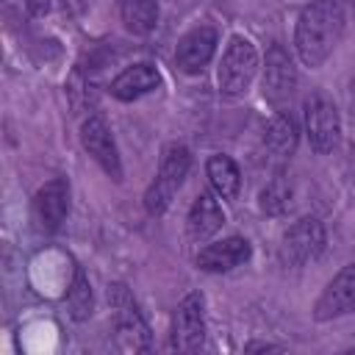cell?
<instances>
[{
	"instance_id": "1",
	"label": "cell",
	"mask_w": 355,
	"mask_h": 355,
	"mask_svg": "<svg viewBox=\"0 0 355 355\" xmlns=\"http://www.w3.org/2000/svg\"><path fill=\"white\" fill-rule=\"evenodd\" d=\"M344 33V8L338 0H313L308 3L294 28V47L305 67H322Z\"/></svg>"
},
{
	"instance_id": "2",
	"label": "cell",
	"mask_w": 355,
	"mask_h": 355,
	"mask_svg": "<svg viewBox=\"0 0 355 355\" xmlns=\"http://www.w3.org/2000/svg\"><path fill=\"white\" fill-rule=\"evenodd\" d=\"M108 305H111V319H114V341L116 349L122 352H147L150 349V327L128 291L125 283H111L108 286Z\"/></svg>"
},
{
	"instance_id": "3",
	"label": "cell",
	"mask_w": 355,
	"mask_h": 355,
	"mask_svg": "<svg viewBox=\"0 0 355 355\" xmlns=\"http://www.w3.org/2000/svg\"><path fill=\"white\" fill-rule=\"evenodd\" d=\"M189 166H191V153H189L186 144L172 141V144L164 147L158 175L150 183V189L144 191V208H147L150 216H161L169 208L175 191L183 186V180L189 175Z\"/></svg>"
},
{
	"instance_id": "4",
	"label": "cell",
	"mask_w": 355,
	"mask_h": 355,
	"mask_svg": "<svg viewBox=\"0 0 355 355\" xmlns=\"http://www.w3.org/2000/svg\"><path fill=\"white\" fill-rule=\"evenodd\" d=\"M255 69H258L255 44L250 39H244V36H233L227 42V50H225L219 72H216L219 92L225 97H241L250 89V83L255 78Z\"/></svg>"
},
{
	"instance_id": "5",
	"label": "cell",
	"mask_w": 355,
	"mask_h": 355,
	"mask_svg": "<svg viewBox=\"0 0 355 355\" xmlns=\"http://www.w3.org/2000/svg\"><path fill=\"white\" fill-rule=\"evenodd\" d=\"M324 250V225L316 216L297 219L280 239V261L286 266H302Z\"/></svg>"
},
{
	"instance_id": "6",
	"label": "cell",
	"mask_w": 355,
	"mask_h": 355,
	"mask_svg": "<svg viewBox=\"0 0 355 355\" xmlns=\"http://www.w3.org/2000/svg\"><path fill=\"white\" fill-rule=\"evenodd\" d=\"M205 341V300L200 291H189L172 313V349L194 352Z\"/></svg>"
},
{
	"instance_id": "7",
	"label": "cell",
	"mask_w": 355,
	"mask_h": 355,
	"mask_svg": "<svg viewBox=\"0 0 355 355\" xmlns=\"http://www.w3.org/2000/svg\"><path fill=\"white\" fill-rule=\"evenodd\" d=\"M305 136L316 153H330L341 139V119L336 105L324 94H311L305 100Z\"/></svg>"
},
{
	"instance_id": "8",
	"label": "cell",
	"mask_w": 355,
	"mask_h": 355,
	"mask_svg": "<svg viewBox=\"0 0 355 355\" xmlns=\"http://www.w3.org/2000/svg\"><path fill=\"white\" fill-rule=\"evenodd\" d=\"M263 97L277 108L283 111V105L291 100L294 89H297V69H294V61L291 55L286 53L283 44H272L266 50V64H263Z\"/></svg>"
},
{
	"instance_id": "9",
	"label": "cell",
	"mask_w": 355,
	"mask_h": 355,
	"mask_svg": "<svg viewBox=\"0 0 355 355\" xmlns=\"http://www.w3.org/2000/svg\"><path fill=\"white\" fill-rule=\"evenodd\" d=\"M80 144H83V150L103 166V172H105L108 178L122 180V161H119V153H116L111 128L105 125L103 116L92 114V116L80 125Z\"/></svg>"
},
{
	"instance_id": "10",
	"label": "cell",
	"mask_w": 355,
	"mask_h": 355,
	"mask_svg": "<svg viewBox=\"0 0 355 355\" xmlns=\"http://www.w3.org/2000/svg\"><path fill=\"white\" fill-rule=\"evenodd\" d=\"M69 214V183L64 178L47 180L33 194V222L42 233H55Z\"/></svg>"
},
{
	"instance_id": "11",
	"label": "cell",
	"mask_w": 355,
	"mask_h": 355,
	"mask_svg": "<svg viewBox=\"0 0 355 355\" xmlns=\"http://www.w3.org/2000/svg\"><path fill=\"white\" fill-rule=\"evenodd\" d=\"M355 311V263L344 266L322 291V297L313 305V319L316 322H330L344 313Z\"/></svg>"
},
{
	"instance_id": "12",
	"label": "cell",
	"mask_w": 355,
	"mask_h": 355,
	"mask_svg": "<svg viewBox=\"0 0 355 355\" xmlns=\"http://www.w3.org/2000/svg\"><path fill=\"white\" fill-rule=\"evenodd\" d=\"M216 42H219V33L216 28L211 25H200L194 31H189L180 42H178V50H175V64L180 72L186 75H197L208 67V61L214 58L216 53Z\"/></svg>"
},
{
	"instance_id": "13",
	"label": "cell",
	"mask_w": 355,
	"mask_h": 355,
	"mask_svg": "<svg viewBox=\"0 0 355 355\" xmlns=\"http://www.w3.org/2000/svg\"><path fill=\"white\" fill-rule=\"evenodd\" d=\"M252 255V247L241 236H227L216 244H208L197 252V266L202 272H230L241 263H247Z\"/></svg>"
},
{
	"instance_id": "14",
	"label": "cell",
	"mask_w": 355,
	"mask_h": 355,
	"mask_svg": "<svg viewBox=\"0 0 355 355\" xmlns=\"http://www.w3.org/2000/svg\"><path fill=\"white\" fill-rule=\"evenodd\" d=\"M158 86H161V75L153 64H133L111 80L108 92H111V97H116L122 103H133V100L155 92Z\"/></svg>"
},
{
	"instance_id": "15",
	"label": "cell",
	"mask_w": 355,
	"mask_h": 355,
	"mask_svg": "<svg viewBox=\"0 0 355 355\" xmlns=\"http://www.w3.org/2000/svg\"><path fill=\"white\" fill-rule=\"evenodd\" d=\"M225 225V214L216 202V197L211 191H200L189 208V216H186V230L194 241H205L211 239L219 227Z\"/></svg>"
},
{
	"instance_id": "16",
	"label": "cell",
	"mask_w": 355,
	"mask_h": 355,
	"mask_svg": "<svg viewBox=\"0 0 355 355\" xmlns=\"http://www.w3.org/2000/svg\"><path fill=\"white\" fill-rule=\"evenodd\" d=\"M297 141H300V130H297V122L291 119V114L286 111H277L269 125H266V133H263V144H266V153L275 158V161H288L297 150Z\"/></svg>"
},
{
	"instance_id": "17",
	"label": "cell",
	"mask_w": 355,
	"mask_h": 355,
	"mask_svg": "<svg viewBox=\"0 0 355 355\" xmlns=\"http://www.w3.org/2000/svg\"><path fill=\"white\" fill-rule=\"evenodd\" d=\"M205 175H208V183L211 189L222 197V200H236L239 197V189H241V172L236 166V161L230 155H211L208 164H205Z\"/></svg>"
},
{
	"instance_id": "18",
	"label": "cell",
	"mask_w": 355,
	"mask_h": 355,
	"mask_svg": "<svg viewBox=\"0 0 355 355\" xmlns=\"http://www.w3.org/2000/svg\"><path fill=\"white\" fill-rule=\"evenodd\" d=\"M125 28L136 36L150 33L158 25V0H116Z\"/></svg>"
},
{
	"instance_id": "19",
	"label": "cell",
	"mask_w": 355,
	"mask_h": 355,
	"mask_svg": "<svg viewBox=\"0 0 355 355\" xmlns=\"http://www.w3.org/2000/svg\"><path fill=\"white\" fill-rule=\"evenodd\" d=\"M67 308H69V316L75 322H83L92 316L94 311V297H92V286H89V277L86 272L78 266L75 275H72V283L67 288Z\"/></svg>"
},
{
	"instance_id": "20",
	"label": "cell",
	"mask_w": 355,
	"mask_h": 355,
	"mask_svg": "<svg viewBox=\"0 0 355 355\" xmlns=\"http://www.w3.org/2000/svg\"><path fill=\"white\" fill-rule=\"evenodd\" d=\"M291 200H294L291 183H288L283 175H277V178H272V180L261 189L258 205H261V211L269 214V216H283V214L291 208Z\"/></svg>"
},
{
	"instance_id": "21",
	"label": "cell",
	"mask_w": 355,
	"mask_h": 355,
	"mask_svg": "<svg viewBox=\"0 0 355 355\" xmlns=\"http://www.w3.org/2000/svg\"><path fill=\"white\" fill-rule=\"evenodd\" d=\"M25 6H28V11H31V14L42 17V14H47V8H50V0H25Z\"/></svg>"
},
{
	"instance_id": "22",
	"label": "cell",
	"mask_w": 355,
	"mask_h": 355,
	"mask_svg": "<svg viewBox=\"0 0 355 355\" xmlns=\"http://www.w3.org/2000/svg\"><path fill=\"white\" fill-rule=\"evenodd\" d=\"M283 347L280 344H247V352H280Z\"/></svg>"
}]
</instances>
